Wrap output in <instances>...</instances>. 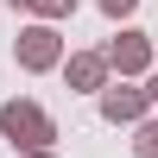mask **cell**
<instances>
[{
    "mask_svg": "<svg viewBox=\"0 0 158 158\" xmlns=\"http://www.w3.org/2000/svg\"><path fill=\"white\" fill-rule=\"evenodd\" d=\"M101 120L108 127H139V120H152V95L139 82H108L101 89Z\"/></svg>",
    "mask_w": 158,
    "mask_h": 158,
    "instance_id": "277c9868",
    "label": "cell"
},
{
    "mask_svg": "<svg viewBox=\"0 0 158 158\" xmlns=\"http://www.w3.org/2000/svg\"><path fill=\"white\" fill-rule=\"evenodd\" d=\"M108 70L120 76V82H133V76H146L152 70V38L139 32V25H120V38H108Z\"/></svg>",
    "mask_w": 158,
    "mask_h": 158,
    "instance_id": "3957f363",
    "label": "cell"
},
{
    "mask_svg": "<svg viewBox=\"0 0 158 158\" xmlns=\"http://www.w3.org/2000/svg\"><path fill=\"white\" fill-rule=\"evenodd\" d=\"M6 6H32V0H6Z\"/></svg>",
    "mask_w": 158,
    "mask_h": 158,
    "instance_id": "8fae6325",
    "label": "cell"
},
{
    "mask_svg": "<svg viewBox=\"0 0 158 158\" xmlns=\"http://www.w3.org/2000/svg\"><path fill=\"white\" fill-rule=\"evenodd\" d=\"M13 57H19V70H25V76L63 70V38H57V25H25V32L13 38Z\"/></svg>",
    "mask_w": 158,
    "mask_h": 158,
    "instance_id": "7a4b0ae2",
    "label": "cell"
},
{
    "mask_svg": "<svg viewBox=\"0 0 158 158\" xmlns=\"http://www.w3.org/2000/svg\"><path fill=\"white\" fill-rule=\"evenodd\" d=\"M95 6L108 13V19H133V13H139V0H95Z\"/></svg>",
    "mask_w": 158,
    "mask_h": 158,
    "instance_id": "ba28073f",
    "label": "cell"
},
{
    "mask_svg": "<svg viewBox=\"0 0 158 158\" xmlns=\"http://www.w3.org/2000/svg\"><path fill=\"white\" fill-rule=\"evenodd\" d=\"M19 158H57V152H19Z\"/></svg>",
    "mask_w": 158,
    "mask_h": 158,
    "instance_id": "30bf717a",
    "label": "cell"
},
{
    "mask_svg": "<svg viewBox=\"0 0 158 158\" xmlns=\"http://www.w3.org/2000/svg\"><path fill=\"white\" fill-rule=\"evenodd\" d=\"M133 158H158V114L133 127Z\"/></svg>",
    "mask_w": 158,
    "mask_h": 158,
    "instance_id": "8992f818",
    "label": "cell"
},
{
    "mask_svg": "<svg viewBox=\"0 0 158 158\" xmlns=\"http://www.w3.org/2000/svg\"><path fill=\"white\" fill-rule=\"evenodd\" d=\"M0 139H13L19 152H51L57 120H51L38 101H0Z\"/></svg>",
    "mask_w": 158,
    "mask_h": 158,
    "instance_id": "6da1fadb",
    "label": "cell"
},
{
    "mask_svg": "<svg viewBox=\"0 0 158 158\" xmlns=\"http://www.w3.org/2000/svg\"><path fill=\"white\" fill-rule=\"evenodd\" d=\"M32 13H38V25H57L76 13V0H32Z\"/></svg>",
    "mask_w": 158,
    "mask_h": 158,
    "instance_id": "52a82bcc",
    "label": "cell"
},
{
    "mask_svg": "<svg viewBox=\"0 0 158 158\" xmlns=\"http://www.w3.org/2000/svg\"><path fill=\"white\" fill-rule=\"evenodd\" d=\"M146 95H152V108H158V70H152V76H146Z\"/></svg>",
    "mask_w": 158,
    "mask_h": 158,
    "instance_id": "9c48e42d",
    "label": "cell"
},
{
    "mask_svg": "<svg viewBox=\"0 0 158 158\" xmlns=\"http://www.w3.org/2000/svg\"><path fill=\"white\" fill-rule=\"evenodd\" d=\"M108 57H101V51H70V57H63V82L76 89V95H101V89H108Z\"/></svg>",
    "mask_w": 158,
    "mask_h": 158,
    "instance_id": "5b68a950",
    "label": "cell"
}]
</instances>
